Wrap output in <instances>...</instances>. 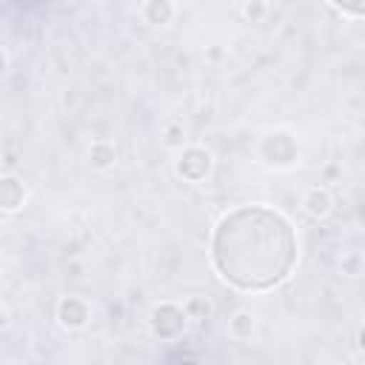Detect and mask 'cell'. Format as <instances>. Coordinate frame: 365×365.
<instances>
[{
	"label": "cell",
	"mask_w": 365,
	"mask_h": 365,
	"mask_svg": "<svg viewBox=\"0 0 365 365\" xmlns=\"http://www.w3.org/2000/svg\"><path fill=\"white\" fill-rule=\"evenodd\" d=\"M328 9H334L342 17H354V20H365V3H328Z\"/></svg>",
	"instance_id": "obj_11"
},
{
	"label": "cell",
	"mask_w": 365,
	"mask_h": 365,
	"mask_svg": "<svg viewBox=\"0 0 365 365\" xmlns=\"http://www.w3.org/2000/svg\"><path fill=\"white\" fill-rule=\"evenodd\" d=\"M299 259L294 222L262 202L237 205L211 234V265L237 291L262 294L282 285Z\"/></svg>",
	"instance_id": "obj_1"
},
{
	"label": "cell",
	"mask_w": 365,
	"mask_h": 365,
	"mask_svg": "<svg viewBox=\"0 0 365 365\" xmlns=\"http://www.w3.org/2000/svg\"><path fill=\"white\" fill-rule=\"evenodd\" d=\"M88 157H91V165L94 168H108L117 160V148L111 143H106V140H97V143H91Z\"/></svg>",
	"instance_id": "obj_10"
},
{
	"label": "cell",
	"mask_w": 365,
	"mask_h": 365,
	"mask_svg": "<svg viewBox=\"0 0 365 365\" xmlns=\"http://www.w3.org/2000/svg\"><path fill=\"white\" fill-rule=\"evenodd\" d=\"M211 165H214V157L202 145H185L174 160V171L185 182H202L211 174Z\"/></svg>",
	"instance_id": "obj_4"
},
{
	"label": "cell",
	"mask_w": 365,
	"mask_h": 365,
	"mask_svg": "<svg viewBox=\"0 0 365 365\" xmlns=\"http://www.w3.org/2000/svg\"><path fill=\"white\" fill-rule=\"evenodd\" d=\"M185 325H188V314H185V308L177 305V302H160V305H154L151 314H148V328H151V334H154L157 339H163V342L177 339V336L185 331Z\"/></svg>",
	"instance_id": "obj_2"
},
{
	"label": "cell",
	"mask_w": 365,
	"mask_h": 365,
	"mask_svg": "<svg viewBox=\"0 0 365 365\" xmlns=\"http://www.w3.org/2000/svg\"><path fill=\"white\" fill-rule=\"evenodd\" d=\"M259 154L268 165H277V168H291L299 157V148H297V140L288 134V131H271L262 137L259 143Z\"/></svg>",
	"instance_id": "obj_3"
},
{
	"label": "cell",
	"mask_w": 365,
	"mask_h": 365,
	"mask_svg": "<svg viewBox=\"0 0 365 365\" xmlns=\"http://www.w3.org/2000/svg\"><path fill=\"white\" fill-rule=\"evenodd\" d=\"M359 345H362V348H365V331H362V334H359Z\"/></svg>",
	"instance_id": "obj_13"
},
{
	"label": "cell",
	"mask_w": 365,
	"mask_h": 365,
	"mask_svg": "<svg viewBox=\"0 0 365 365\" xmlns=\"http://www.w3.org/2000/svg\"><path fill=\"white\" fill-rule=\"evenodd\" d=\"M140 17H143L148 26L163 29V26L174 23V17H177V6H174L171 0H148V3L140 6Z\"/></svg>",
	"instance_id": "obj_8"
},
{
	"label": "cell",
	"mask_w": 365,
	"mask_h": 365,
	"mask_svg": "<svg viewBox=\"0 0 365 365\" xmlns=\"http://www.w3.org/2000/svg\"><path fill=\"white\" fill-rule=\"evenodd\" d=\"M254 314L251 311H245V308H240V311H234V317L228 319V334L234 336V339H248L251 334H254Z\"/></svg>",
	"instance_id": "obj_9"
},
{
	"label": "cell",
	"mask_w": 365,
	"mask_h": 365,
	"mask_svg": "<svg viewBox=\"0 0 365 365\" xmlns=\"http://www.w3.org/2000/svg\"><path fill=\"white\" fill-rule=\"evenodd\" d=\"M57 322L66 331H83L91 322V305L83 297H63L57 302Z\"/></svg>",
	"instance_id": "obj_5"
},
{
	"label": "cell",
	"mask_w": 365,
	"mask_h": 365,
	"mask_svg": "<svg viewBox=\"0 0 365 365\" xmlns=\"http://www.w3.org/2000/svg\"><path fill=\"white\" fill-rule=\"evenodd\" d=\"M302 211H305L311 220H325V217L334 211V197H331V191H328V188H319V185L308 188V191L302 194Z\"/></svg>",
	"instance_id": "obj_7"
},
{
	"label": "cell",
	"mask_w": 365,
	"mask_h": 365,
	"mask_svg": "<svg viewBox=\"0 0 365 365\" xmlns=\"http://www.w3.org/2000/svg\"><path fill=\"white\" fill-rule=\"evenodd\" d=\"M26 200H29V191H26L23 180L6 174L0 180V205H3V211L6 214H14V211H20L26 205Z\"/></svg>",
	"instance_id": "obj_6"
},
{
	"label": "cell",
	"mask_w": 365,
	"mask_h": 365,
	"mask_svg": "<svg viewBox=\"0 0 365 365\" xmlns=\"http://www.w3.org/2000/svg\"><path fill=\"white\" fill-rule=\"evenodd\" d=\"M240 11H242V17H245L248 23H257V20L268 11V6H265V3H242Z\"/></svg>",
	"instance_id": "obj_12"
}]
</instances>
